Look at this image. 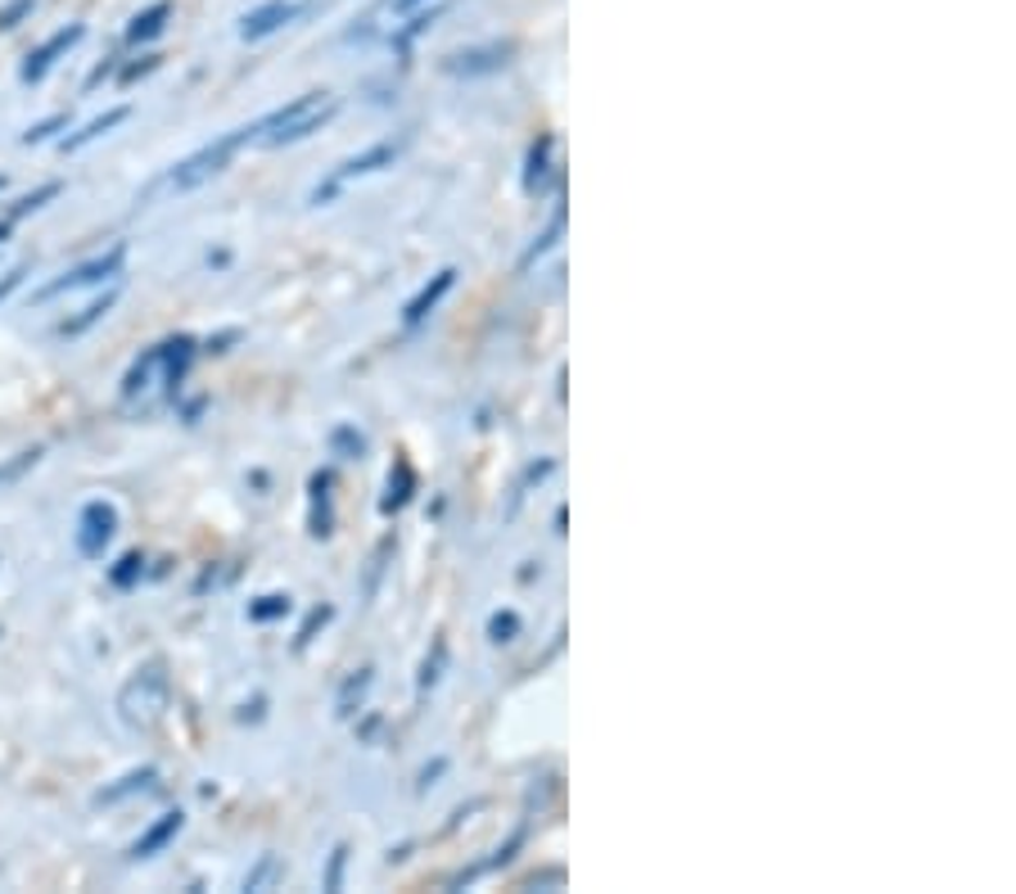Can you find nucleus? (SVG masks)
Here are the masks:
<instances>
[{
    "mask_svg": "<svg viewBox=\"0 0 1016 894\" xmlns=\"http://www.w3.org/2000/svg\"><path fill=\"white\" fill-rule=\"evenodd\" d=\"M312 5H317V0H267V5H258L253 14H245L240 37L245 41H267L272 33H281V27L298 23Z\"/></svg>",
    "mask_w": 1016,
    "mask_h": 894,
    "instance_id": "obj_5",
    "label": "nucleus"
},
{
    "mask_svg": "<svg viewBox=\"0 0 1016 894\" xmlns=\"http://www.w3.org/2000/svg\"><path fill=\"white\" fill-rule=\"evenodd\" d=\"M335 447H339V452H348V461L367 452V443H362V434H352V430H335Z\"/></svg>",
    "mask_w": 1016,
    "mask_h": 894,
    "instance_id": "obj_28",
    "label": "nucleus"
},
{
    "mask_svg": "<svg viewBox=\"0 0 1016 894\" xmlns=\"http://www.w3.org/2000/svg\"><path fill=\"white\" fill-rule=\"evenodd\" d=\"M59 127H69V117H64V113H59V117H50V123H37L33 132L23 136V145H41V140H50V136H54Z\"/></svg>",
    "mask_w": 1016,
    "mask_h": 894,
    "instance_id": "obj_27",
    "label": "nucleus"
},
{
    "mask_svg": "<svg viewBox=\"0 0 1016 894\" xmlns=\"http://www.w3.org/2000/svg\"><path fill=\"white\" fill-rule=\"evenodd\" d=\"M367 687H371V669H362L357 678L344 682V692H339V719H352V700H362Z\"/></svg>",
    "mask_w": 1016,
    "mask_h": 894,
    "instance_id": "obj_17",
    "label": "nucleus"
},
{
    "mask_svg": "<svg viewBox=\"0 0 1016 894\" xmlns=\"http://www.w3.org/2000/svg\"><path fill=\"white\" fill-rule=\"evenodd\" d=\"M154 782V768H140V772H127L123 782H117L113 791H104L100 795V804H113V799H123V795H132V791H140V786H149Z\"/></svg>",
    "mask_w": 1016,
    "mask_h": 894,
    "instance_id": "obj_19",
    "label": "nucleus"
},
{
    "mask_svg": "<svg viewBox=\"0 0 1016 894\" xmlns=\"http://www.w3.org/2000/svg\"><path fill=\"white\" fill-rule=\"evenodd\" d=\"M407 488H411V470H407V465H398V484H394V480H388V497L380 501V511H384V516H394V511H398V506H402V501L411 497Z\"/></svg>",
    "mask_w": 1016,
    "mask_h": 894,
    "instance_id": "obj_20",
    "label": "nucleus"
},
{
    "mask_svg": "<svg viewBox=\"0 0 1016 894\" xmlns=\"http://www.w3.org/2000/svg\"><path fill=\"white\" fill-rule=\"evenodd\" d=\"M560 235H565V218H556V222H552V226H547L543 235H537V245H533V249L524 253V262H520V266H524V272H529V266H533L537 258H543L547 249H556V240H560Z\"/></svg>",
    "mask_w": 1016,
    "mask_h": 894,
    "instance_id": "obj_21",
    "label": "nucleus"
},
{
    "mask_svg": "<svg viewBox=\"0 0 1016 894\" xmlns=\"http://www.w3.org/2000/svg\"><path fill=\"white\" fill-rule=\"evenodd\" d=\"M0 240H5V226H0Z\"/></svg>",
    "mask_w": 1016,
    "mask_h": 894,
    "instance_id": "obj_34",
    "label": "nucleus"
},
{
    "mask_svg": "<svg viewBox=\"0 0 1016 894\" xmlns=\"http://www.w3.org/2000/svg\"><path fill=\"white\" fill-rule=\"evenodd\" d=\"M398 154H402V145H398V140H384V145L367 149V154H352L348 163H339V172H335V182H331V186H344V182H352V176H371V172L394 167V159H398Z\"/></svg>",
    "mask_w": 1016,
    "mask_h": 894,
    "instance_id": "obj_8",
    "label": "nucleus"
},
{
    "mask_svg": "<svg viewBox=\"0 0 1016 894\" xmlns=\"http://www.w3.org/2000/svg\"><path fill=\"white\" fill-rule=\"evenodd\" d=\"M168 696H172V687H168L163 665H145L123 682V692H117V713H123L127 728L145 732V728H154L163 719Z\"/></svg>",
    "mask_w": 1016,
    "mask_h": 894,
    "instance_id": "obj_3",
    "label": "nucleus"
},
{
    "mask_svg": "<svg viewBox=\"0 0 1016 894\" xmlns=\"http://www.w3.org/2000/svg\"><path fill=\"white\" fill-rule=\"evenodd\" d=\"M416 5H421V0H384V10H394V14H407Z\"/></svg>",
    "mask_w": 1016,
    "mask_h": 894,
    "instance_id": "obj_32",
    "label": "nucleus"
},
{
    "mask_svg": "<svg viewBox=\"0 0 1016 894\" xmlns=\"http://www.w3.org/2000/svg\"><path fill=\"white\" fill-rule=\"evenodd\" d=\"M245 145H253V123L249 127H235V132H226L222 140H213V145H203L199 154H190V159H182L176 163L163 182L154 186V190H172V195H186V190H199L203 182H213L218 172H226V163L235 159V149H245Z\"/></svg>",
    "mask_w": 1016,
    "mask_h": 894,
    "instance_id": "obj_2",
    "label": "nucleus"
},
{
    "mask_svg": "<svg viewBox=\"0 0 1016 894\" xmlns=\"http://www.w3.org/2000/svg\"><path fill=\"white\" fill-rule=\"evenodd\" d=\"M443 768H447V763L438 759L434 768H425V772H421V791H425V786H434V778H438V772H443Z\"/></svg>",
    "mask_w": 1016,
    "mask_h": 894,
    "instance_id": "obj_33",
    "label": "nucleus"
},
{
    "mask_svg": "<svg viewBox=\"0 0 1016 894\" xmlns=\"http://www.w3.org/2000/svg\"><path fill=\"white\" fill-rule=\"evenodd\" d=\"M344 862H348V845H339L331 854V872H325V890H339L344 885Z\"/></svg>",
    "mask_w": 1016,
    "mask_h": 894,
    "instance_id": "obj_29",
    "label": "nucleus"
},
{
    "mask_svg": "<svg viewBox=\"0 0 1016 894\" xmlns=\"http://www.w3.org/2000/svg\"><path fill=\"white\" fill-rule=\"evenodd\" d=\"M453 285H457V272H453V266H443V272H438V276H434V281H430V285H425V289H421V294H416L411 303H407L402 321H407V325H421V321H425V316L438 308V298H443L447 289H453Z\"/></svg>",
    "mask_w": 1016,
    "mask_h": 894,
    "instance_id": "obj_10",
    "label": "nucleus"
},
{
    "mask_svg": "<svg viewBox=\"0 0 1016 894\" xmlns=\"http://www.w3.org/2000/svg\"><path fill=\"white\" fill-rule=\"evenodd\" d=\"M516 633H520V614H516V610H497V614L488 619V642L506 646V642H516Z\"/></svg>",
    "mask_w": 1016,
    "mask_h": 894,
    "instance_id": "obj_16",
    "label": "nucleus"
},
{
    "mask_svg": "<svg viewBox=\"0 0 1016 894\" xmlns=\"http://www.w3.org/2000/svg\"><path fill=\"white\" fill-rule=\"evenodd\" d=\"M113 533H117L113 506L86 501V506H82V520H77V551H82V556H104V547L113 543Z\"/></svg>",
    "mask_w": 1016,
    "mask_h": 894,
    "instance_id": "obj_6",
    "label": "nucleus"
},
{
    "mask_svg": "<svg viewBox=\"0 0 1016 894\" xmlns=\"http://www.w3.org/2000/svg\"><path fill=\"white\" fill-rule=\"evenodd\" d=\"M552 136H537L533 140V149H529V172H524V186H529V195H547L552 190Z\"/></svg>",
    "mask_w": 1016,
    "mask_h": 894,
    "instance_id": "obj_11",
    "label": "nucleus"
},
{
    "mask_svg": "<svg viewBox=\"0 0 1016 894\" xmlns=\"http://www.w3.org/2000/svg\"><path fill=\"white\" fill-rule=\"evenodd\" d=\"M168 18H172V5H168V0H159V5H149L145 14H136V18L127 23V41H149V37H159L163 27H168Z\"/></svg>",
    "mask_w": 1016,
    "mask_h": 894,
    "instance_id": "obj_14",
    "label": "nucleus"
},
{
    "mask_svg": "<svg viewBox=\"0 0 1016 894\" xmlns=\"http://www.w3.org/2000/svg\"><path fill=\"white\" fill-rule=\"evenodd\" d=\"M511 64V46H488V50H466L447 59V73H461V77H480V73H497Z\"/></svg>",
    "mask_w": 1016,
    "mask_h": 894,
    "instance_id": "obj_9",
    "label": "nucleus"
},
{
    "mask_svg": "<svg viewBox=\"0 0 1016 894\" xmlns=\"http://www.w3.org/2000/svg\"><path fill=\"white\" fill-rule=\"evenodd\" d=\"M23 276H27V272H23V266H14V272H10V276H0V303H5V298H10V294H14L18 285H23Z\"/></svg>",
    "mask_w": 1016,
    "mask_h": 894,
    "instance_id": "obj_30",
    "label": "nucleus"
},
{
    "mask_svg": "<svg viewBox=\"0 0 1016 894\" xmlns=\"http://www.w3.org/2000/svg\"><path fill=\"white\" fill-rule=\"evenodd\" d=\"M182 827H186V818H182V814H163V818H159L154 827H149L136 845H132V858H154V854H159V849H163V845H168Z\"/></svg>",
    "mask_w": 1016,
    "mask_h": 894,
    "instance_id": "obj_13",
    "label": "nucleus"
},
{
    "mask_svg": "<svg viewBox=\"0 0 1016 894\" xmlns=\"http://www.w3.org/2000/svg\"><path fill=\"white\" fill-rule=\"evenodd\" d=\"M117 303V285L113 289H104L100 298H96V303L91 308H86L82 316H73V321H64V325H59V331H64V335H86V331H91V325L100 321V316H109V308Z\"/></svg>",
    "mask_w": 1016,
    "mask_h": 894,
    "instance_id": "obj_15",
    "label": "nucleus"
},
{
    "mask_svg": "<svg viewBox=\"0 0 1016 894\" xmlns=\"http://www.w3.org/2000/svg\"><path fill=\"white\" fill-rule=\"evenodd\" d=\"M149 69H159V54H145V64L123 69V82H136V77H140V73H149Z\"/></svg>",
    "mask_w": 1016,
    "mask_h": 894,
    "instance_id": "obj_31",
    "label": "nucleus"
},
{
    "mask_svg": "<svg viewBox=\"0 0 1016 894\" xmlns=\"http://www.w3.org/2000/svg\"><path fill=\"white\" fill-rule=\"evenodd\" d=\"M59 190H64V186H59V182H50V186H41L37 195H23V199L14 203V213H10V218H27V213H37V208H46V203H50Z\"/></svg>",
    "mask_w": 1016,
    "mask_h": 894,
    "instance_id": "obj_23",
    "label": "nucleus"
},
{
    "mask_svg": "<svg viewBox=\"0 0 1016 894\" xmlns=\"http://www.w3.org/2000/svg\"><path fill=\"white\" fill-rule=\"evenodd\" d=\"M0 186H5V176H0Z\"/></svg>",
    "mask_w": 1016,
    "mask_h": 894,
    "instance_id": "obj_35",
    "label": "nucleus"
},
{
    "mask_svg": "<svg viewBox=\"0 0 1016 894\" xmlns=\"http://www.w3.org/2000/svg\"><path fill=\"white\" fill-rule=\"evenodd\" d=\"M331 614H335L331 606H317V610L308 614V623H303V629H298V637H294V646H298V650H303V646H308V642L317 637V629H321V623H325V619H331Z\"/></svg>",
    "mask_w": 1016,
    "mask_h": 894,
    "instance_id": "obj_26",
    "label": "nucleus"
},
{
    "mask_svg": "<svg viewBox=\"0 0 1016 894\" xmlns=\"http://www.w3.org/2000/svg\"><path fill=\"white\" fill-rule=\"evenodd\" d=\"M285 610H289V596H258V601L249 606V619L267 623V619H281Z\"/></svg>",
    "mask_w": 1016,
    "mask_h": 894,
    "instance_id": "obj_22",
    "label": "nucleus"
},
{
    "mask_svg": "<svg viewBox=\"0 0 1016 894\" xmlns=\"http://www.w3.org/2000/svg\"><path fill=\"white\" fill-rule=\"evenodd\" d=\"M37 461H41V447H27V452H18L14 461H5V465H0V484H14V480H23V474L33 470Z\"/></svg>",
    "mask_w": 1016,
    "mask_h": 894,
    "instance_id": "obj_18",
    "label": "nucleus"
},
{
    "mask_svg": "<svg viewBox=\"0 0 1016 894\" xmlns=\"http://www.w3.org/2000/svg\"><path fill=\"white\" fill-rule=\"evenodd\" d=\"M123 258H127V249H123V245H113L109 253H100V258H91V262L73 266V272H64L59 281L41 285V289H37V303H50V298L69 294V289H82V285H96V281H104V276H117V266H123Z\"/></svg>",
    "mask_w": 1016,
    "mask_h": 894,
    "instance_id": "obj_4",
    "label": "nucleus"
},
{
    "mask_svg": "<svg viewBox=\"0 0 1016 894\" xmlns=\"http://www.w3.org/2000/svg\"><path fill=\"white\" fill-rule=\"evenodd\" d=\"M127 117H132V109L127 104H117V109H109V113H100V117H91V123H86L77 136H69L64 140V149H69V154H77V149H86V145H91V140H100V136H109L117 123H127Z\"/></svg>",
    "mask_w": 1016,
    "mask_h": 894,
    "instance_id": "obj_12",
    "label": "nucleus"
},
{
    "mask_svg": "<svg viewBox=\"0 0 1016 894\" xmlns=\"http://www.w3.org/2000/svg\"><path fill=\"white\" fill-rule=\"evenodd\" d=\"M335 109H339V100H335L331 91H308V96L289 100L285 109L258 117V123H253V145H294V140H308L312 132H321L325 123H331Z\"/></svg>",
    "mask_w": 1016,
    "mask_h": 894,
    "instance_id": "obj_1",
    "label": "nucleus"
},
{
    "mask_svg": "<svg viewBox=\"0 0 1016 894\" xmlns=\"http://www.w3.org/2000/svg\"><path fill=\"white\" fill-rule=\"evenodd\" d=\"M37 10V0H10L5 10H0V33H10V27H18V18H27Z\"/></svg>",
    "mask_w": 1016,
    "mask_h": 894,
    "instance_id": "obj_25",
    "label": "nucleus"
},
{
    "mask_svg": "<svg viewBox=\"0 0 1016 894\" xmlns=\"http://www.w3.org/2000/svg\"><path fill=\"white\" fill-rule=\"evenodd\" d=\"M140 564H145V560H140L136 551H132V556H123V560H117V570L109 574V579H113V587H132V583L140 579Z\"/></svg>",
    "mask_w": 1016,
    "mask_h": 894,
    "instance_id": "obj_24",
    "label": "nucleus"
},
{
    "mask_svg": "<svg viewBox=\"0 0 1016 894\" xmlns=\"http://www.w3.org/2000/svg\"><path fill=\"white\" fill-rule=\"evenodd\" d=\"M82 37H86V27H82V23L64 27V33H54V37H50L41 50H33V54H27V64H23V82H41V77L54 69V59L64 54V50H73Z\"/></svg>",
    "mask_w": 1016,
    "mask_h": 894,
    "instance_id": "obj_7",
    "label": "nucleus"
}]
</instances>
